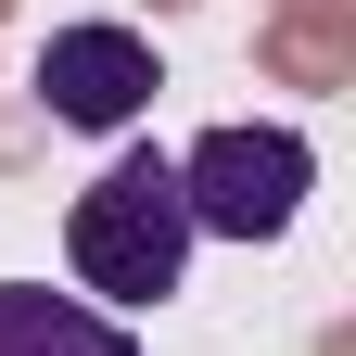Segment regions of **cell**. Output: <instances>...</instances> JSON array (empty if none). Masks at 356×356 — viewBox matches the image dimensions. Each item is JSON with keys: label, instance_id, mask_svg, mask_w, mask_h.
Segmentation results:
<instances>
[{"label": "cell", "instance_id": "obj_1", "mask_svg": "<svg viewBox=\"0 0 356 356\" xmlns=\"http://www.w3.org/2000/svg\"><path fill=\"white\" fill-rule=\"evenodd\" d=\"M64 267H76V305L102 318H140L191 280V204H178V153H115L102 178L76 191L64 216Z\"/></svg>", "mask_w": 356, "mask_h": 356}, {"label": "cell", "instance_id": "obj_2", "mask_svg": "<svg viewBox=\"0 0 356 356\" xmlns=\"http://www.w3.org/2000/svg\"><path fill=\"white\" fill-rule=\"evenodd\" d=\"M305 191H318V153L305 127H204L178 153V204H191V242H280Z\"/></svg>", "mask_w": 356, "mask_h": 356}, {"label": "cell", "instance_id": "obj_3", "mask_svg": "<svg viewBox=\"0 0 356 356\" xmlns=\"http://www.w3.org/2000/svg\"><path fill=\"white\" fill-rule=\"evenodd\" d=\"M38 102H51V127H140L153 102V38L140 26H51L38 38Z\"/></svg>", "mask_w": 356, "mask_h": 356}, {"label": "cell", "instance_id": "obj_4", "mask_svg": "<svg viewBox=\"0 0 356 356\" xmlns=\"http://www.w3.org/2000/svg\"><path fill=\"white\" fill-rule=\"evenodd\" d=\"M0 356H140V343H127V318H102L51 280H0Z\"/></svg>", "mask_w": 356, "mask_h": 356}]
</instances>
